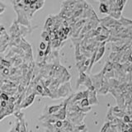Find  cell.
<instances>
[{
  "label": "cell",
  "mask_w": 132,
  "mask_h": 132,
  "mask_svg": "<svg viewBox=\"0 0 132 132\" xmlns=\"http://www.w3.org/2000/svg\"><path fill=\"white\" fill-rule=\"evenodd\" d=\"M104 45L105 43H103L102 45H101V47L99 48L98 50V52L97 53V57H96V61L99 60V59H101L102 56L104 55V52H105V46H104Z\"/></svg>",
  "instance_id": "obj_1"
},
{
  "label": "cell",
  "mask_w": 132,
  "mask_h": 132,
  "mask_svg": "<svg viewBox=\"0 0 132 132\" xmlns=\"http://www.w3.org/2000/svg\"><path fill=\"white\" fill-rule=\"evenodd\" d=\"M99 10L102 13H109V8L108 6L105 3V2H102L99 7Z\"/></svg>",
  "instance_id": "obj_2"
},
{
  "label": "cell",
  "mask_w": 132,
  "mask_h": 132,
  "mask_svg": "<svg viewBox=\"0 0 132 132\" xmlns=\"http://www.w3.org/2000/svg\"><path fill=\"white\" fill-rule=\"evenodd\" d=\"M130 121H131V119H130V117L128 115L126 114V115L123 117V121H123L124 123H125V124H126V125H127V124H129Z\"/></svg>",
  "instance_id": "obj_3"
},
{
  "label": "cell",
  "mask_w": 132,
  "mask_h": 132,
  "mask_svg": "<svg viewBox=\"0 0 132 132\" xmlns=\"http://www.w3.org/2000/svg\"><path fill=\"white\" fill-rule=\"evenodd\" d=\"M89 105V101L88 98H84L81 101V106H88Z\"/></svg>",
  "instance_id": "obj_4"
},
{
  "label": "cell",
  "mask_w": 132,
  "mask_h": 132,
  "mask_svg": "<svg viewBox=\"0 0 132 132\" xmlns=\"http://www.w3.org/2000/svg\"><path fill=\"white\" fill-rule=\"evenodd\" d=\"M109 126H110V123H109V122H106V123L105 124V125L103 126V127H102V129L101 132H106L107 130H108Z\"/></svg>",
  "instance_id": "obj_5"
},
{
  "label": "cell",
  "mask_w": 132,
  "mask_h": 132,
  "mask_svg": "<svg viewBox=\"0 0 132 132\" xmlns=\"http://www.w3.org/2000/svg\"><path fill=\"white\" fill-rule=\"evenodd\" d=\"M40 49L41 50H45V43H40Z\"/></svg>",
  "instance_id": "obj_6"
},
{
  "label": "cell",
  "mask_w": 132,
  "mask_h": 132,
  "mask_svg": "<svg viewBox=\"0 0 132 132\" xmlns=\"http://www.w3.org/2000/svg\"><path fill=\"white\" fill-rule=\"evenodd\" d=\"M39 55H40V56H43V55H44V53H43V51H40V53H39Z\"/></svg>",
  "instance_id": "obj_7"
},
{
  "label": "cell",
  "mask_w": 132,
  "mask_h": 132,
  "mask_svg": "<svg viewBox=\"0 0 132 132\" xmlns=\"http://www.w3.org/2000/svg\"><path fill=\"white\" fill-rule=\"evenodd\" d=\"M3 98H5V100H7V97L6 96V95H4V94H3V96H2Z\"/></svg>",
  "instance_id": "obj_8"
},
{
  "label": "cell",
  "mask_w": 132,
  "mask_h": 132,
  "mask_svg": "<svg viewBox=\"0 0 132 132\" xmlns=\"http://www.w3.org/2000/svg\"><path fill=\"white\" fill-rule=\"evenodd\" d=\"M2 105H3V106H5V105H6V103H5V102H3V103H2Z\"/></svg>",
  "instance_id": "obj_9"
},
{
  "label": "cell",
  "mask_w": 132,
  "mask_h": 132,
  "mask_svg": "<svg viewBox=\"0 0 132 132\" xmlns=\"http://www.w3.org/2000/svg\"><path fill=\"white\" fill-rule=\"evenodd\" d=\"M121 132H128V131H127V130H122Z\"/></svg>",
  "instance_id": "obj_10"
}]
</instances>
